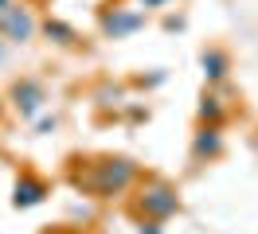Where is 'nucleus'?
I'll return each mask as SVG.
<instances>
[{
  "instance_id": "nucleus-1",
  "label": "nucleus",
  "mask_w": 258,
  "mask_h": 234,
  "mask_svg": "<svg viewBox=\"0 0 258 234\" xmlns=\"http://www.w3.org/2000/svg\"><path fill=\"white\" fill-rule=\"evenodd\" d=\"M133 184H137V164H133V160H121V156L98 160V164H90L86 176H79V187H82V191L102 195V199L121 195V191H129Z\"/></svg>"
},
{
  "instance_id": "nucleus-2",
  "label": "nucleus",
  "mask_w": 258,
  "mask_h": 234,
  "mask_svg": "<svg viewBox=\"0 0 258 234\" xmlns=\"http://www.w3.org/2000/svg\"><path fill=\"white\" fill-rule=\"evenodd\" d=\"M176 207H180V195H176V187H168L164 180H153V184H145V187H141V199H137V211H141L145 218L161 222V218L176 215Z\"/></svg>"
},
{
  "instance_id": "nucleus-3",
  "label": "nucleus",
  "mask_w": 258,
  "mask_h": 234,
  "mask_svg": "<svg viewBox=\"0 0 258 234\" xmlns=\"http://www.w3.org/2000/svg\"><path fill=\"white\" fill-rule=\"evenodd\" d=\"M0 31H4L12 43H28V39H32V31H35V24H32V16H28V8L12 4L8 12H0Z\"/></svg>"
},
{
  "instance_id": "nucleus-4",
  "label": "nucleus",
  "mask_w": 258,
  "mask_h": 234,
  "mask_svg": "<svg viewBox=\"0 0 258 234\" xmlns=\"http://www.w3.org/2000/svg\"><path fill=\"white\" fill-rule=\"evenodd\" d=\"M12 98H16V106L24 117H32L35 109L43 106V86L35 82V78H20L16 86H12Z\"/></svg>"
},
{
  "instance_id": "nucleus-5",
  "label": "nucleus",
  "mask_w": 258,
  "mask_h": 234,
  "mask_svg": "<svg viewBox=\"0 0 258 234\" xmlns=\"http://www.w3.org/2000/svg\"><path fill=\"white\" fill-rule=\"evenodd\" d=\"M47 195V187H43V180H35V176H20L16 180V207H35V203Z\"/></svg>"
},
{
  "instance_id": "nucleus-6",
  "label": "nucleus",
  "mask_w": 258,
  "mask_h": 234,
  "mask_svg": "<svg viewBox=\"0 0 258 234\" xmlns=\"http://www.w3.org/2000/svg\"><path fill=\"white\" fill-rule=\"evenodd\" d=\"M133 28H141V16L137 12H113V16H106L102 20V31L106 35H113V39H121L125 31H133Z\"/></svg>"
},
{
  "instance_id": "nucleus-7",
  "label": "nucleus",
  "mask_w": 258,
  "mask_h": 234,
  "mask_svg": "<svg viewBox=\"0 0 258 234\" xmlns=\"http://www.w3.org/2000/svg\"><path fill=\"white\" fill-rule=\"evenodd\" d=\"M219 148H223L219 129H215V125H208V129L196 137V156H200V160H204V156H219Z\"/></svg>"
},
{
  "instance_id": "nucleus-8",
  "label": "nucleus",
  "mask_w": 258,
  "mask_h": 234,
  "mask_svg": "<svg viewBox=\"0 0 258 234\" xmlns=\"http://www.w3.org/2000/svg\"><path fill=\"white\" fill-rule=\"evenodd\" d=\"M227 66H231V62H227L223 51H204V74H208L211 82H219V78L227 74Z\"/></svg>"
},
{
  "instance_id": "nucleus-9",
  "label": "nucleus",
  "mask_w": 258,
  "mask_h": 234,
  "mask_svg": "<svg viewBox=\"0 0 258 234\" xmlns=\"http://www.w3.org/2000/svg\"><path fill=\"white\" fill-rule=\"evenodd\" d=\"M43 31H47V35H55L59 43H75V39H79V35L67 28V24H59V20H47V24H43Z\"/></svg>"
},
{
  "instance_id": "nucleus-10",
  "label": "nucleus",
  "mask_w": 258,
  "mask_h": 234,
  "mask_svg": "<svg viewBox=\"0 0 258 234\" xmlns=\"http://www.w3.org/2000/svg\"><path fill=\"white\" fill-rule=\"evenodd\" d=\"M200 117H204V121H219V117H223V106H219V98H204V106H200Z\"/></svg>"
},
{
  "instance_id": "nucleus-11",
  "label": "nucleus",
  "mask_w": 258,
  "mask_h": 234,
  "mask_svg": "<svg viewBox=\"0 0 258 234\" xmlns=\"http://www.w3.org/2000/svg\"><path fill=\"white\" fill-rule=\"evenodd\" d=\"M8 8H12V0H0V12H8Z\"/></svg>"
},
{
  "instance_id": "nucleus-12",
  "label": "nucleus",
  "mask_w": 258,
  "mask_h": 234,
  "mask_svg": "<svg viewBox=\"0 0 258 234\" xmlns=\"http://www.w3.org/2000/svg\"><path fill=\"white\" fill-rule=\"evenodd\" d=\"M145 4H149V8H153V4H161V0H145Z\"/></svg>"
},
{
  "instance_id": "nucleus-13",
  "label": "nucleus",
  "mask_w": 258,
  "mask_h": 234,
  "mask_svg": "<svg viewBox=\"0 0 258 234\" xmlns=\"http://www.w3.org/2000/svg\"><path fill=\"white\" fill-rule=\"evenodd\" d=\"M0 109H4V102H0Z\"/></svg>"
}]
</instances>
